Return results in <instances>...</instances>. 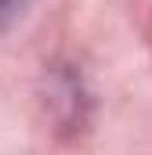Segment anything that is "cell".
<instances>
[{
    "instance_id": "cell-1",
    "label": "cell",
    "mask_w": 152,
    "mask_h": 155,
    "mask_svg": "<svg viewBox=\"0 0 152 155\" xmlns=\"http://www.w3.org/2000/svg\"><path fill=\"white\" fill-rule=\"evenodd\" d=\"M26 7H29V0H0V33H4Z\"/></svg>"
}]
</instances>
